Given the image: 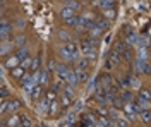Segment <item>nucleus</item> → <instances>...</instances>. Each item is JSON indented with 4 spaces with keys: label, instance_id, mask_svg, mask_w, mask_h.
Wrapping results in <instances>:
<instances>
[{
    "label": "nucleus",
    "instance_id": "49530a36",
    "mask_svg": "<svg viewBox=\"0 0 151 127\" xmlns=\"http://www.w3.org/2000/svg\"><path fill=\"white\" fill-rule=\"evenodd\" d=\"M55 98H57V93L53 91V89H50V91L47 93V100L48 101H52V100H55Z\"/></svg>",
    "mask_w": 151,
    "mask_h": 127
},
{
    "label": "nucleus",
    "instance_id": "864d4df0",
    "mask_svg": "<svg viewBox=\"0 0 151 127\" xmlns=\"http://www.w3.org/2000/svg\"><path fill=\"white\" fill-rule=\"evenodd\" d=\"M17 127H22V126H17Z\"/></svg>",
    "mask_w": 151,
    "mask_h": 127
},
{
    "label": "nucleus",
    "instance_id": "8fccbe9b",
    "mask_svg": "<svg viewBox=\"0 0 151 127\" xmlns=\"http://www.w3.org/2000/svg\"><path fill=\"white\" fill-rule=\"evenodd\" d=\"M4 22H7L5 19H0V29H2V26H4Z\"/></svg>",
    "mask_w": 151,
    "mask_h": 127
},
{
    "label": "nucleus",
    "instance_id": "39448f33",
    "mask_svg": "<svg viewBox=\"0 0 151 127\" xmlns=\"http://www.w3.org/2000/svg\"><path fill=\"white\" fill-rule=\"evenodd\" d=\"M122 110H124V113L127 115V118H129V120H134V118H136V115H137V113H136V110H134L132 101H131V103H124Z\"/></svg>",
    "mask_w": 151,
    "mask_h": 127
},
{
    "label": "nucleus",
    "instance_id": "9b49d317",
    "mask_svg": "<svg viewBox=\"0 0 151 127\" xmlns=\"http://www.w3.org/2000/svg\"><path fill=\"white\" fill-rule=\"evenodd\" d=\"M96 38H88V39H83L81 41V50H88V48H96Z\"/></svg>",
    "mask_w": 151,
    "mask_h": 127
},
{
    "label": "nucleus",
    "instance_id": "c03bdc74",
    "mask_svg": "<svg viewBox=\"0 0 151 127\" xmlns=\"http://www.w3.org/2000/svg\"><path fill=\"white\" fill-rule=\"evenodd\" d=\"M7 96H9V89L2 86V88H0V98H2V100H5Z\"/></svg>",
    "mask_w": 151,
    "mask_h": 127
},
{
    "label": "nucleus",
    "instance_id": "2f4dec72",
    "mask_svg": "<svg viewBox=\"0 0 151 127\" xmlns=\"http://www.w3.org/2000/svg\"><path fill=\"white\" fill-rule=\"evenodd\" d=\"M76 22H77V16H70V17L64 19V24L67 28H76Z\"/></svg>",
    "mask_w": 151,
    "mask_h": 127
},
{
    "label": "nucleus",
    "instance_id": "cd10ccee",
    "mask_svg": "<svg viewBox=\"0 0 151 127\" xmlns=\"http://www.w3.org/2000/svg\"><path fill=\"white\" fill-rule=\"evenodd\" d=\"M139 115H141V118H142L144 124H150V118H151V110L150 108H142Z\"/></svg>",
    "mask_w": 151,
    "mask_h": 127
},
{
    "label": "nucleus",
    "instance_id": "a19ab883",
    "mask_svg": "<svg viewBox=\"0 0 151 127\" xmlns=\"http://www.w3.org/2000/svg\"><path fill=\"white\" fill-rule=\"evenodd\" d=\"M81 17H83V19H86V21H94V19H96V16H94V14L91 12V10H88V12H84V14H83Z\"/></svg>",
    "mask_w": 151,
    "mask_h": 127
},
{
    "label": "nucleus",
    "instance_id": "bb28decb",
    "mask_svg": "<svg viewBox=\"0 0 151 127\" xmlns=\"http://www.w3.org/2000/svg\"><path fill=\"white\" fill-rule=\"evenodd\" d=\"M110 103H112L113 110H122V107H124V101H122V100H120L119 96L112 98V100H110Z\"/></svg>",
    "mask_w": 151,
    "mask_h": 127
},
{
    "label": "nucleus",
    "instance_id": "e433bc0d",
    "mask_svg": "<svg viewBox=\"0 0 151 127\" xmlns=\"http://www.w3.org/2000/svg\"><path fill=\"white\" fill-rule=\"evenodd\" d=\"M19 65L24 69V70H28V69L31 67V55H29V57H26V59L21 60V62H19Z\"/></svg>",
    "mask_w": 151,
    "mask_h": 127
},
{
    "label": "nucleus",
    "instance_id": "a211bd4d",
    "mask_svg": "<svg viewBox=\"0 0 151 127\" xmlns=\"http://www.w3.org/2000/svg\"><path fill=\"white\" fill-rule=\"evenodd\" d=\"M10 50H12V43L10 41H2V45H0V55L2 57H7Z\"/></svg>",
    "mask_w": 151,
    "mask_h": 127
},
{
    "label": "nucleus",
    "instance_id": "3c124183",
    "mask_svg": "<svg viewBox=\"0 0 151 127\" xmlns=\"http://www.w3.org/2000/svg\"><path fill=\"white\" fill-rule=\"evenodd\" d=\"M2 7H4V0H0V9H2Z\"/></svg>",
    "mask_w": 151,
    "mask_h": 127
},
{
    "label": "nucleus",
    "instance_id": "ea45409f",
    "mask_svg": "<svg viewBox=\"0 0 151 127\" xmlns=\"http://www.w3.org/2000/svg\"><path fill=\"white\" fill-rule=\"evenodd\" d=\"M21 126H22V127H31V126H33V122H31V118H29V117L21 115Z\"/></svg>",
    "mask_w": 151,
    "mask_h": 127
},
{
    "label": "nucleus",
    "instance_id": "ddd939ff",
    "mask_svg": "<svg viewBox=\"0 0 151 127\" xmlns=\"http://www.w3.org/2000/svg\"><path fill=\"white\" fill-rule=\"evenodd\" d=\"M19 62H21V60L16 57V53H12V55H9L7 60H5V67L7 69H14V67H17L19 65Z\"/></svg>",
    "mask_w": 151,
    "mask_h": 127
},
{
    "label": "nucleus",
    "instance_id": "6e6552de",
    "mask_svg": "<svg viewBox=\"0 0 151 127\" xmlns=\"http://www.w3.org/2000/svg\"><path fill=\"white\" fill-rule=\"evenodd\" d=\"M5 126H7V127H17V126H21V115L12 113V115L5 120Z\"/></svg>",
    "mask_w": 151,
    "mask_h": 127
},
{
    "label": "nucleus",
    "instance_id": "5701e85b",
    "mask_svg": "<svg viewBox=\"0 0 151 127\" xmlns=\"http://www.w3.org/2000/svg\"><path fill=\"white\" fill-rule=\"evenodd\" d=\"M16 57H17L19 60L29 57V48H28V47H21V48H17V50H16Z\"/></svg>",
    "mask_w": 151,
    "mask_h": 127
},
{
    "label": "nucleus",
    "instance_id": "f3484780",
    "mask_svg": "<svg viewBox=\"0 0 151 127\" xmlns=\"http://www.w3.org/2000/svg\"><path fill=\"white\" fill-rule=\"evenodd\" d=\"M48 107H50V101H48L47 98H43L41 101H38V105H36L38 113H45V112H48Z\"/></svg>",
    "mask_w": 151,
    "mask_h": 127
},
{
    "label": "nucleus",
    "instance_id": "c85d7f7f",
    "mask_svg": "<svg viewBox=\"0 0 151 127\" xmlns=\"http://www.w3.org/2000/svg\"><path fill=\"white\" fill-rule=\"evenodd\" d=\"M57 38L60 39V41H64V43H67V41H70V34L67 31L60 29V31H57Z\"/></svg>",
    "mask_w": 151,
    "mask_h": 127
},
{
    "label": "nucleus",
    "instance_id": "de8ad7c7",
    "mask_svg": "<svg viewBox=\"0 0 151 127\" xmlns=\"http://www.w3.org/2000/svg\"><path fill=\"white\" fill-rule=\"evenodd\" d=\"M55 65H57V64H55V60L52 59L50 62H48V69H47V70H48V72H52V70H55Z\"/></svg>",
    "mask_w": 151,
    "mask_h": 127
},
{
    "label": "nucleus",
    "instance_id": "412c9836",
    "mask_svg": "<svg viewBox=\"0 0 151 127\" xmlns=\"http://www.w3.org/2000/svg\"><path fill=\"white\" fill-rule=\"evenodd\" d=\"M40 69H41V59H40V55H36L35 59H31V67H29V70L31 72H36Z\"/></svg>",
    "mask_w": 151,
    "mask_h": 127
},
{
    "label": "nucleus",
    "instance_id": "473e14b6",
    "mask_svg": "<svg viewBox=\"0 0 151 127\" xmlns=\"http://www.w3.org/2000/svg\"><path fill=\"white\" fill-rule=\"evenodd\" d=\"M70 16H76L74 10L69 9V7H62V10H60V17H62V19H65V17H70Z\"/></svg>",
    "mask_w": 151,
    "mask_h": 127
},
{
    "label": "nucleus",
    "instance_id": "423d86ee",
    "mask_svg": "<svg viewBox=\"0 0 151 127\" xmlns=\"http://www.w3.org/2000/svg\"><path fill=\"white\" fill-rule=\"evenodd\" d=\"M93 24H94V28H96V29H100V31H106L108 24H110V21L105 19V17H96V19L93 21Z\"/></svg>",
    "mask_w": 151,
    "mask_h": 127
},
{
    "label": "nucleus",
    "instance_id": "b1692460",
    "mask_svg": "<svg viewBox=\"0 0 151 127\" xmlns=\"http://www.w3.org/2000/svg\"><path fill=\"white\" fill-rule=\"evenodd\" d=\"M26 41H28V38H26L24 34H19V36L14 38V45H16L17 48H21V47H26Z\"/></svg>",
    "mask_w": 151,
    "mask_h": 127
},
{
    "label": "nucleus",
    "instance_id": "09e8293b",
    "mask_svg": "<svg viewBox=\"0 0 151 127\" xmlns=\"http://www.w3.org/2000/svg\"><path fill=\"white\" fill-rule=\"evenodd\" d=\"M119 127H127V120H117Z\"/></svg>",
    "mask_w": 151,
    "mask_h": 127
},
{
    "label": "nucleus",
    "instance_id": "393cba45",
    "mask_svg": "<svg viewBox=\"0 0 151 127\" xmlns=\"http://www.w3.org/2000/svg\"><path fill=\"white\" fill-rule=\"evenodd\" d=\"M64 96H67V98H74V95H76V91H74V86H70V84H65L64 86V93H62Z\"/></svg>",
    "mask_w": 151,
    "mask_h": 127
},
{
    "label": "nucleus",
    "instance_id": "6ab92c4d",
    "mask_svg": "<svg viewBox=\"0 0 151 127\" xmlns=\"http://www.w3.org/2000/svg\"><path fill=\"white\" fill-rule=\"evenodd\" d=\"M83 52V57H86L88 60H94L98 57V50L96 48H88V50H81Z\"/></svg>",
    "mask_w": 151,
    "mask_h": 127
},
{
    "label": "nucleus",
    "instance_id": "c756f323",
    "mask_svg": "<svg viewBox=\"0 0 151 127\" xmlns=\"http://www.w3.org/2000/svg\"><path fill=\"white\" fill-rule=\"evenodd\" d=\"M76 62H77V67H76V69H86L88 65H89V62H91V60H88L86 57H83V55H81V57L76 60Z\"/></svg>",
    "mask_w": 151,
    "mask_h": 127
},
{
    "label": "nucleus",
    "instance_id": "7ed1b4c3",
    "mask_svg": "<svg viewBox=\"0 0 151 127\" xmlns=\"http://www.w3.org/2000/svg\"><path fill=\"white\" fill-rule=\"evenodd\" d=\"M55 72H57V76H58V81H65V74L69 72V65L67 64H57L55 65Z\"/></svg>",
    "mask_w": 151,
    "mask_h": 127
},
{
    "label": "nucleus",
    "instance_id": "f03ea898",
    "mask_svg": "<svg viewBox=\"0 0 151 127\" xmlns=\"http://www.w3.org/2000/svg\"><path fill=\"white\" fill-rule=\"evenodd\" d=\"M120 64V57H119V53H115V52H110L108 53V59H106V62H105V67L106 69H113V67H117Z\"/></svg>",
    "mask_w": 151,
    "mask_h": 127
},
{
    "label": "nucleus",
    "instance_id": "4c0bfd02",
    "mask_svg": "<svg viewBox=\"0 0 151 127\" xmlns=\"http://www.w3.org/2000/svg\"><path fill=\"white\" fill-rule=\"evenodd\" d=\"M113 4H115L113 0H100V7L101 9H112Z\"/></svg>",
    "mask_w": 151,
    "mask_h": 127
},
{
    "label": "nucleus",
    "instance_id": "58836bf2",
    "mask_svg": "<svg viewBox=\"0 0 151 127\" xmlns=\"http://www.w3.org/2000/svg\"><path fill=\"white\" fill-rule=\"evenodd\" d=\"M24 26H26V21L24 19H16L12 22V28H17V29H24Z\"/></svg>",
    "mask_w": 151,
    "mask_h": 127
},
{
    "label": "nucleus",
    "instance_id": "2eb2a0df",
    "mask_svg": "<svg viewBox=\"0 0 151 127\" xmlns=\"http://www.w3.org/2000/svg\"><path fill=\"white\" fill-rule=\"evenodd\" d=\"M81 2L79 0H65L64 2V7H69V9H72L74 12H77V10H81Z\"/></svg>",
    "mask_w": 151,
    "mask_h": 127
},
{
    "label": "nucleus",
    "instance_id": "4468645a",
    "mask_svg": "<svg viewBox=\"0 0 151 127\" xmlns=\"http://www.w3.org/2000/svg\"><path fill=\"white\" fill-rule=\"evenodd\" d=\"M74 72H76V77H77V83H86L89 79V76H88V72L84 69H74Z\"/></svg>",
    "mask_w": 151,
    "mask_h": 127
},
{
    "label": "nucleus",
    "instance_id": "1a4fd4ad",
    "mask_svg": "<svg viewBox=\"0 0 151 127\" xmlns=\"http://www.w3.org/2000/svg\"><path fill=\"white\" fill-rule=\"evenodd\" d=\"M64 83L70 84V86H77V84H79V83H77V77H76L74 69H69V72L65 74V81H64Z\"/></svg>",
    "mask_w": 151,
    "mask_h": 127
},
{
    "label": "nucleus",
    "instance_id": "a878e982",
    "mask_svg": "<svg viewBox=\"0 0 151 127\" xmlns=\"http://www.w3.org/2000/svg\"><path fill=\"white\" fill-rule=\"evenodd\" d=\"M19 108H21V101L19 100H9V113H14Z\"/></svg>",
    "mask_w": 151,
    "mask_h": 127
},
{
    "label": "nucleus",
    "instance_id": "79ce46f5",
    "mask_svg": "<svg viewBox=\"0 0 151 127\" xmlns=\"http://www.w3.org/2000/svg\"><path fill=\"white\" fill-rule=\"evenodd\" d=\"M70 101H72L70 98H67V96L62 95V96H60V107H69V105H70Z\"/></svg>",
    "mask_w": 151,
    "mask_h": 127
},
{
    "label": "nucleus",
    "instance_id": "f704fd0d",
    "mask_svg": "<svg viewBox=\"0 0 151 127\" xmlns=\"http://www.w3.org/2000/svg\"><path fill=\"white\" fill-rule=\"evenodd\" d=\"M124 50H125V45H124V41H117V43H115V47H113V52H115V53H119V57H120Z\"/></svg>",
    "mask_w": 151,
    "mask_h": 127
},
{
    "label": "nucleus",
    "instance_id": "dca6fc26",
    "mask_svg": "<svg viewBox=\"0 0 151 127\" xmlns=\"http://www.w3.org/2000/svg\"><path fill=\"white\" fill-rule=\"evenodd\" d=\"M150 52H148V45H141V47H137V59H141V60H148V55Z\"/></svg>",
    "mask_w": 151,
    "mask_h": 127
},
{
    "label": "nucleus",
    "instance_id": "7c9ffc66",
    "mask_svg": "<svg viewBox=\"0 0 151 127\" xmlns=\"http://www.w3.org/2000/svg\"><path fill=\"white\" fill-rule=\"evenodd\" d=\"M120 100H122L124 103H131V101H134V96H132L131 91H124V93H120Z\"/></svg>",
    "mask_w": 151,
    "mask_h": 127
},
{
    "label": "nucleus",
    "instance_id": "603ef678",
    "mask_svg": "<svg viewBox=\"0 0 151 127\" xmlns=\"http://www.w3.org/2000/svg\"><path fill=\"white\" fill-rule=\"evenodd\" d=\"M79 2H81V4H83V2H84V4H86V2H91V0H79Z\"/></svg>",
    "mask_w": 151,
    "mask_h": 127
},
{
    "label": "nucleus",
    "instance_id": "aec40b11",
    "mask_svg": "<svg viewBox=\"0 0 151 127\" xmlns=\"http://www.w3.org/2000/svg\"><path fill=\"white\" fill-rule=\"evenodd\" d=\"M110 86H113V79L110 77L108 74H103V76H101V89L105 91V89H108Z\"/></svg>",
    "mask_w": 151,
    "mask_h": 127
},
{
    "label": "nucleus",
    "instance_id": "9d476101",
    "mask_svg": "<svg viewBox=\"0 0 151 127\" xmlns=\"http://www.w3.org/2000/svg\"><path fill=\"white\" fill-rule=\"evenodd\" d=\"M10 76H12L14 79H19V81H21V79H22L24 76H26V70H24V69L21 67V65H17V67L10 69Z\"/></svg>",
    "mask_w": 151,
    "mask_h": 127
},
{
    "label": "nucleus",
    "instance_id": "f257e3e1",
    "mask_svg": "<svg viewBox=\"0 0 151 127\" xmlns=\"http://www.w3.org/2000/svg\"><path fill=\"white\" fill-rule=\"evenodd\" d=\"M35 84H38V83H36V79L33 77V74L21 79V86H22V91H24L26 95H29V93H31V89L35 88Z\"/></svg>",
    "mask_w": 151,
    "mask_h": 127
},
{
    "label": "nucleus",
    "instance_id": "a18cd8bd",
    "mask_svg": "<svg viewBox=\"0 0 151 127\" xmlns=\"http://www.w3.org/2000/svg\"><path fill=\"white\" fill-rule=\"evenodd\" d=\"M129 84H131L132 88H139V79L137 77H131L129 79Z\"/></svg>",
    "mask_w": 151,
    "mask_h": 127
},
{
    "label": "nucleus",
    "instance_id": "4be33fe9",
    "mask_svg": "<svg viewBox=\"0 0 151 127\" xmlns=\"http://www.w3.org/2000/svg\"><path fill=\"white\" fill-rule=\"evenodd\" d=\"M144 62H146V60H141V59H137V57L134 59V70H136V74H137V76H141V74H142Z\"/></svg>",
    "mask_w": 151,
    "mask_h": 127
},
{
    "label": "nucleus",
    "instance_id": "0eeeda50",
    "mask_svg": "<svg viewBox=\"0 0 151 127\" xmlns=\"http://www.w3.org/2000/svg\"><path fill=\"white\" fill-rule=\"evenodd\" d=\"M60 101H58V100H52V101H50V107H48V113H50V115H52V117H55L57 113H58V112H60Z\"/></svg>",
    "mask_w": 151,
    "mask_h": 127
},
{
    "label": "nucleus",
    "instance_id": "c9c22d12",
    "mask_svg": "<svg viewBox=\"0 0 151 127\" xmlns=\"http://www.w3.org/2000/svg\"><path fill=\"white\" fill-rule=\"evenodd\" d=\"M4 113H9V100L7 98L0 103V115H4Z\"/></svg>",
    "mask_w": 151,
    "mask_h": 127
},
{
    "label": "nucleus",
    "instance_id": "f8f14e48",
    "mask_svg": "<svg viewBox=\"0 0 151 127\" xmlns=\"http://www.w3.org/2000/svg\"><path fill=\"white\" fill-rule=\"evenodd\" d=\"M41 91H43V86H41V84H35V88L31 89V93H29V98L35 100V101H38L40 96H41Z\"/></svg>",
    "mask_w": 151,
    "mask_h": 127
},
{
    "label": "nucleus",
    "instance_id": "37998d69",
    "mask_svg": "<svg viewBox=\"0 0 151 127\" xmlns=\"http://www.w3.org/2000/svg\"><path fill=\"white\" fill-rule=\"evenodd\" d=\"M139 98H142V100H146V101H150V91L148 89H142V91H139Z\"/></svg>",
    "mask_w": 151,
    "mask_h": 127
},
{
    "label": "nucleus",
    "instance_id": "72a5a7b5",
    "mask_svg": "<svg viewBox=\"0 0 151 127\" xmlns=\"http://www.w3.org/2000/svg\"><path fill=\"white\" fill-rule=\"evenodd\" d=\"M115 16H117V12H115V9H105V14H103V17L105 19H108V21H113L115 19Z\"/></svg>",
    "mask_w": 151,
    "mask_h": 127
},
{
    "label": "nucleus",
    "instance_id": "20e7f679",
    "mask_svg": "<svg viewBox=\"0 0 151 127\" xmlns=\"http://www.w3.org/2000/svg\"><path fill=\"white\" fill-rule=\"evenodd\" d=\"M48 79H50V72H48L45 67H41L38 70V84H41V86H45L48 83Z\"/></svg>",
    "mask_w": 151,
    "mask_h": 127
}]
</instances>
